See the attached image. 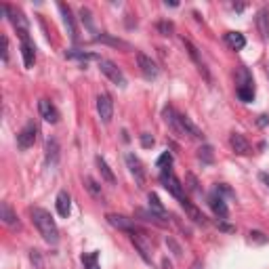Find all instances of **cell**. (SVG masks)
I'll list each match as a JSON object with an SVG mask.
<instances>
[{
  "label": "cell",
  "mask_w": 269,
  "mask_h": 269,
  "mask_svg": "<svg viewBox=\"0 0 269 269\" xmlns=\"http://www.w3.org/2000/svg\"><path fill=\"white\" fill-rule=\"evenodd\" d=\"M29 217H32V221L36 225V229L40 232V236L48 244H57L59 242V229H57V223L55 219L51 217V213L44 211V208H29Z\"/></svg>",
  "instance_id": "cell-1"
},
{
  "label": "cell",
  "mask_w": 269,
  "mask_h": 269,
  "mask_svg": "<svg viewBox=\"0 0 269 269\" xmlns=\"http://www.w3.org/2000/svg\"><path fill=\"white\" fill-rule=\"evenodd\" d=\"M160 183L164 185V189H168V194H173L179 202L185 200V194H183V185L181 181L177 179V175L171 171V166L168 168H162L160 171Z\"/></svg>",
  "instance_id": "cell-2"
},
{
  "label": "cell",
  "mask_w": 269,
  "mask_h": 269,
  "mask_svg": "<svg viewBox=\"0 0 269 269\" xmlns=\"http://www.w3.org/2000/svg\"><path fill=\"white\" fill-rule=\"evenodd\" d=\"M99 69H101V74L107 76L114 84L122 86V88L126 86V76L122 74V69L118 67L114 61H109V59H101V61H99Z\"/></svg>",
  "instance_id": "cell-3"
},
{
  "label": "cell",
  "mask_w": 269,
  "mask_h": 269,
  "mask_svg": "<svg viewBox=\"0 0 269 269\" xmlns=\"http://www.w3.org/2000/svg\"><path fill=\"white\" fill-rule=\"evenodd\" d=\"M6 17L11 19V23H13V27L17 29V34H19V38H21V42H23V40H29V23H27L25 15L19 11V8L8 6V15H6Z\"/></svg>",
  "instance_id": "cell-4"
},
{
  "label": "cell",
  "mask_w": 269,
  "mask_h": 269,
  "mask_svg": "<svg viewBox=\"0 0 269 269\" xmlns=\"http://www.w3.org/2000/svg\"><path fill=\"white\" fill-rule=\"evenodd\" d=\"M36 133H38V128L34 122H27L21 131L17 133V147L19 149H29L34 143H36Z\"/></svg>",
  "instance_id": "cell-5"
},
{
  "label": "cell",
  "mask_w": 269,
  "mask_h": 269,
  "mask_svg": "<svg viewBox=\"0 0 269 269\" xmlns=\"http://www.w3.org/2000/svg\"><path fill=\"white\" fill-rule=\"evenodd\" d=\"M137 63H139V69H141V74L147 78V80H154L160 74V67L156 65V61L152 57H147L145 53H137Z\"/></svg>",
  "instance_id": "cell-6"
},
{
  "label": "cell",
  "mask_w": 269,
  "mask_h": 269,
  "mask_svg": "<svg viewBox=\"0 0 269 269\" xmlns=\"http://www.w3.org/2000/svg\"><path fill=\"white\" fill-rule=\"evenodd\" d=\"M97 112H99V118L105 122V124H109L112 122V116H114V101H112V97L109 95H99L97 97Z\"/></svg>",
  "instance_id": "cell-7"
},
{
  "label": "cell",
  "mask_w": 269,
  "mask_h": 269,
  "mask_svg": "<svg viewBox=\"0 0 269 269\" xmlns=\"http://www.w3.org/2000/svg\"><path fill=\"white\" fill-rule=\"evenodd\" d=\"M126 166H128V171H131V175L135 177L137 185L143 187V183H145V171H143V164L139 162V158L135 154H126Z\"/></svg>",
  "instance_id": "cell-8"
},
{
  "label": "cell",
  "mask_w": 269,
  "mask_h": 269,
  "mask_svg": "<svg viewBox=\"0 0 269 269\" xmlns=\"http://www.w3.org/2000/svg\"><path fill=\"white\" fill-rule=\"evenodd\" d=\"M107 223L116 227V229H122V232L133 234L137 232V225H135V219H128L124 215H107Z\"/></svg>",
  "instance_id": "cell-9"
},
{
  "label": "cell",
  "mask_w": 269,
  "mask_h": 269,
  "mask_svg": "<svg viewBox=\"0 0 269 269\" xmlns=\"http://www.w3.org/2000/svg\"><path fill=\"white\" fill-rule=\"evenodd\" d=\"M131 242L135 244V248L139 251V255H141L147 263H152V257H149V253H152V244L147 242V238L143 234H139V232H133L131 234Z\"/></svg>",
  "instance_id": "cell-10"
},
{
  "label": "cell",
  "mask_w": 269,
  "mask_h": 269,
  "mask_svg": "<svg viewBox=\"0 0 269 269\" xmlns=\"http://www.w3.org/2000/svg\"><path fill=\"white\" fill-rule=\"evenodd\" d=\"M208 206L213 208V213H215L219 219H227V217H229V208H227L223 196L219 194V192H215V194L208 196Z\"/></svg>",
  "instance_id": "cell-11"
},
{
  "label": "cell",
  "mask_w": 269,
  "mask_h": 269,
  "mask_svg": "<svg viewBox=\"0 0 269 269\" xmlns=\"http://www.w3.org/2000/svg\"><path fill=\"white\" fill-rule=\"evenodd\" d=\"M162 116H164L166 124L171 126L179 137H185V133H183V124H181V114H177L173 107H164V109H162Z\"/></svg>",
  "instance_id": "cell-12"
},
{
  "label": "cell",
  "mask_w": 269,
  "mask_h": 269,
  "mask_svg": "<svg viewBox=\"0 0 269 269\" xmlns=\"http://www.w3.org/2000/svg\"><path fill=\"white\" fill-rule=\"evenodd\" d=\"M38 112H40V116L44 118L46 122H51V124H57L59 122V112H57V107L48 101V99H40L38 101Z\"/></svg>",
  "instance_id": "cell-13"
},
{
  "label": "cell",
  "mask_w": 269,
  "mask_h": 269,
  "mask_svg": "<svg viewBox=\"0 0 269 269\" xmlns=\"http://www.w3.org/2000/svg\"><path fill=\"white\" fill-rule=\"evenodd\" d=\"M59 11H61V17H63V25L67 27V34L69 38L76 42L78 40V34H76V23H74V15H72V8H69L67 4H59Z\"/></svg>",
  "instance_id": "cell-14"
},
{
  "label": "cell",
  "mask_w": 269,
  "mask_h": 269,
  "mask_svg": "<svg viewBox=\"0 0 269 269\" xmlns=\"http://www.w3.org/2000/svg\"><path fill=\"white\" fill-rule=\"evenodd\" d=\"M95 42H101V44H109L114 48H122V51H133V46L128 44L122 38H116V36H109V34H99L95 36Z\"/></svg>",
  "instance_id": "cell-15"
},
{
  "label": "cell",
  "mask_w": 269,
  "mask_h": 269,
  "mask_svg": "<svg viewBox=\"0 0 269 269\" xmlns=\"http://www.w3.org/2000/svg\"><path fill=\"white\" fill-rule=\"evenodd\" d=\"M229 145H232L234 152L240 154V156L251 154V143H248L244 139V135H240V133H232V137H229Z\"/></svg>",
  "instance_id": "cell-16"
},
{
  "label": "cell",
  "mask_w": 269,
  "mask_h": 269,
  "mask_svg": "<svg viewBox=\"0 0 269 269\" xmlns=\"http://www.w3.org/2000/svg\"><path fill=\"white\" fill-rule=\"evenodd\" d=\"M137 217H141L143 221H147V223H154V225H166L168 223V219H166V215H160V213H156V211H143V208H137Z\"/></svg>",
  "instance_id": "cell-17"
},
{
  "label": "cell",
  "mask_w": 269,
  "mask_h": 269,
  "mask_svg": "<svg viewBox=\"0 0 269 269\" xmlns=\"http://www.w3.org/2000/svg\"><path fill=\"white\" fill-rule=\"evenodd\" d=\"M257 29L263 40H269V11L267 8H259L257 13Z\"/></svg>",
  "instance_id": "cell-18"
},
{
  "label": "cell",
  "mask_w": 269,
  "mask_h": 269,
  "mask_svg": "<svg viewBox=\"0 0 269 269\" xmlns=\"http://www.w3.org/2000/svg\"><path fill=\"white\" fill-rule=\"evenodd\" d=\"M181 206L185 208V213H187V217L189 219H192V221L194 223H198V225H204L206 223V217L202 215V211H200V208H196L192 202H189L187 200V198H185V200H181Z\"/></svg>",
  "instance_id": "cell-19"
},
{
  "label": "cell",
  "mask_w": 269,
  "mask_h": 269,
  "mask_svg": "<svg viewBox=\"0 0 269 269\" xmlns=\"http://www.w3.org/2000/svg\"><path fill=\"white\" fill-rule=\"evenodd\" d=\"M0 219H2V223L8 225V227H19V221H17V213L13 211L8 202H2L0 204Z\"/></svg>",
  "instance_id": "cell-20"
},
{
  "label": "cell",
  "mask_w": 269,
  "mask_h": 269,
  "mask_svg": "<svg viewBox=\"0 0 269 269\" xmlns=\"http://www.w3.org/2000/svg\"><path fill=\"white\" fill-rule=\"evenodd\" d=\"M55 206H57L59 217H67L69 211H72V198H69V194H67V192H59V194H57Z\"/></svg>",
  "instance_id": "cell-21"
},
{
  "label": "cell",
  "mask_w": 269,
  "mask_h": 269,
  "mask_svg": "<svg viewBox=\"0 0 269 269\" xmlns=\"http://www.w3.org/2000/svg\"><path fill=\"white\" fill-rule=\"evenodd\" d=\"M21 55H23V65L25 67H34L36 63V46L32 40H23L21 42Z\"/></svg>",
  "instance_id": "cell-22"
},
{
  "label": "cell",
  "mask_w": 269,
  "mask_h": 269,
  "mask_svg": "<svg viewBox=\"0 0 269 269\" xmlns=\"http://www.w3.org/2000/svg\"><path fill=\"white\" fill-rule=\"evenodd\" d=\"M225 42H227L229 48H234V51H242V48L246 46V38L240 32H227L225 34Z\"/></svg>",
  "instance_id": "cell-23"
},
{
  "label": "cell",
  "mask_w": 269,
  "mask_h": 269,
  "mask_svg": "<svg viewBox=\"0 0 269 269\" xmlns=\"http://www.w3.org/2000/svg\"><path fill=\"white\" fill-rule=\"evenodd\" d=\"M181 124H183V133H185L187 137H192V139H204V133H202L192 120H189L187 116H181Z\"/></svg>",
  "instance_id": "cell-24"
},
{
  "label": "cell",
  "mask_w": 269,
  "mask_h": 269,
  "mask_svg": "<svg viewBox=\"0 0 269 269\" xmlns=\"http://www.w3.org/2000/svg\"><path fill=\"white\" fill-rule=\"evenodd\" d=\"M65 59H76V61H101V57L95 55V53H86V51H65Z\"/></svg>",
  "instance_id": "cell-25"
},
{
  "label": "cell",
  "mask_w": 269,
  "mask_h": 269,
  "mask_svg": "<svg viewBox=\"0 0 269 269\" xmlns=\"http://www.w3.org/2000/svg\"><path fill=\"white\" fill-rule=\"evenodd\" d=\"M183 44H185V48H187V53H189V57H192L194 59V61H196V65L198 67H200V72L208 78V74H206V69H204V63H202V59H200V55H198V48L192 44V40H187V38H183Z\"/></svg>",
  "instance_id": "cell-26"
},
{
  "label": "cell",
  "mask_w": 269,
  "mask_h": 269,
  "mask_svg": "<svg viewBox=\"0 0 269 269\" xmlns=\"http://www.w3.org/2000/svg\"><path fill=\"white\" fill-rule=\"evenodd\" d=\"M57 160H59V143L51 139V141H46V162L55 164Z\"/></svg>",
  "instance_id": "cell-27"
},
{
  "label": "cell",
  "mask_w": 269,
  "mask_h": 269,
  "mask_svg": "<svg viewBox=\"0 0 269 269\" xmlns=\"http://www.w3.org/2000/svg\"><path fill=\"white\" fill-rule=\"evenodd\" d=\"M97 166H99V171H101V177L105 179L107 183H116V177H114V173H112V168L107 166V162L103 160L101 156H97Z\"/></svg>",
  "instance_id": "cell-28"
},
{
  "label": "cell",
  "mask_w": 269,
  "mask_h": 269,
  "mask_svg": "<svg viewBox=\"0 0 269 269\" xmlns=\"http://www.w3.org/2000/svg\"><path fill=\"white\" fill-rule=\"evenodd\" d=\"M236 93H238V97H240V101H244V103H251L253 99H255V86H253V84L238 86V88H236Z\"/></svg>",
  "instance_id": "cell-29"
},
{
  "label": "cell",
  "mask_w": 269,
  "mask_h": 269,
  "mask_svg": "<svg viewBox=\"0 0 269 269\" xmlns=\"http://www.w3.org/2000/svg\"><path fill=\"white\" fill-rule=\"evenodd\" d=\"M82 265H84V269H101L99 267V253L93 251V253L84 255L82 257Z\"/></svg>",
  "instance_id": "cell-30"
},
{
  "label": "cell",
  "mask_w": 269,
  "mask_h": 269,
  "mask_svg": "<svg viewBox=\"0 0 269 269\" xmlns=\"http://www.w3.org/2000/svg\"><path fill=\"white\" fill-rule=\"evenodd\" d=\"M198 158H200L204 164H213V160H215L213 147H211V145H202L200 149H198Z\"/></svg>",
  "instance_id": "cell-31"
},
{
  "label": "cell",
  "mask_w": 269,
  "mask_h": 269,
  "mask_svg": "<svg viewBox=\"0 0 269 269\" xmlns=\"http://www.w3.org/2000/svg\"><path fill=\"white\" fill-rule=\"evenodd\" d=\"M84 187H86L88 192H91L95 198H99V196H101V185H99V183L95 181L93 177H84Z\"/></svg>",
  "instance_id": "cell-32"
},
{
  "label": "cell",
  "mask_w": 269,
  "mask_h": 269,
  "mask_svg": "<svg viewBox=\"0 0 269 269\" xmlns=\"http://www.w3.org/2000/svg\"><path fill=\"white\" fill-rule=\"evenodd\" d=\"M147 200H149V208H152V211L160 213V215H166L164 206H162V202H160V198H158L156 194H149V196H147Z\"/></svg>",
  "instance_id": "cell-33"
},
{
  "label": "cell",
  "mask_w": 269,
  "mask_h": 269,
  "mask_svg": "<svg viewBox=\"0 0 269 269\" xmlns=\"http://www.w3.org/2000/svg\"><path fill=\"white\" fill-rule=\"evenodd\" d=\"M156 27H158V32H160L162 36H171L175 32V23L173 21H160Z\"/></svg>",
  "instance_id": "cell-34"
},
{
  "label": "cell",
  "mask_w": 269,
  "mask_h": 269,
  "mask_svg": "<svg viewBox=\"0 0 269 269\" xmlns=\"http://www.w3.org/2000/svg\"><path fill=\"white\" fill-rule=\"evenodd\" d=\"M80 19H82V23H86V27L88 29H95V25H93V13L88 11V8H80Z\"/></svg>",
  "instance_id": "cell-35"
},
{
  "label": "cell",
  "mask_w": 269,
  "mask_h": 269,
  "mask_svg": "<svg viewBox=\"0 0 269 269\" xmlns=\"http://www.w3.org/2000/svg\"><path fill=\"white\" fill-rule=\"evenodd\" d=\"M171 164H173V154L171 152H164L160 158H158V166L160 168H168Z\"/></svg>",
  "instance_id": "cell-36"
},
{
  "label": "cell",
  "mask_w": 269,
  "mask_h": 269,
  "mask_svg": "<svg viewBox=\"0 0 269 269\" xmlns=\"http://www.w3.org/2000/svg\"><path fill=\"white\" fill-rule=\"evenodd\" d=\"M166 244L171 246V251H173L175 257H181V246H179V244L173 240V238H166Z\"/></svg>",
  "instance_id": "cell-37"
},
{
  "label": "cell",
  "mask_w": 269,
  "mask_h": 269,
  "mask_svg": "<svg viewBox=\"0 0 269 269\" xmlns=\"http://www.w3.org/2000/svg\"><path fill=\"white\" fill-rule=\"evenodd\" d=\"M0 42H2V61H8V38L6 36H0Z\"/></svg>",
  "instance_id": "cell-38"
},
{
  "label": "cell",
  "mask_w": 269,
  "mask_h": 269,
  "mask_svg": "<svg viewBox=\"0 0 269 269\" xmlns=\"http://www.w3.org/2000/svg\"><path fill=\"white\" fill-rule=\"evenodd\" d=\"M248 236H251V240H255V242H259V244H265V242H267L265 234H261V232H251Z\"/></svg>",
  "instance_id": "cell-39"
},
{
  "label": "cell",
  "mask_w": 269,
  "mask_h": 269,
  "mask_svg": "<svg viewBox=\"0 0 269 269\" xmlns=\"http://www.w3.org/2000/svg\"><path fill=\"white\" fill-rule=\"evenodd\" d=\"M141 145H143V147H152V145H154V137L149 135V133H143V135H141Z\"/></svg>",
  "instance_id": "cell-40"
},
{
  "label": "cell",
  "mask_w": 269,
  "mask_h": 269,
  "mask_svg": "<svg viewBox=\"0 0 269 269\" xmlns=\"http://www.w3.org/2000/svg\"><path fill=\"white\" fill-rule=\"evenodd\" d=\"M29 259H32V263H36L38 269H42V259H40V255H38V251H32Z\"/></svg>",
  "instance_id": "cell-41"
},
{
  "label": "cell",
  "mask_w": 269,
  "mask_h": 269,
  "mask_svg": "<svg viewBox=\"0 0 269 269\" xmlns=\"http://www.w3.org/2000/svg\"><path fill=\"white\" fill-rule=\"evenodd\" d=\"M187 181H189V189H192V192H198V181H196V177H194V175H187Z\"/></svg>",
  "instance_id": "cell-42"
},
{
  "label": "cell",
  "mask_w": 269,
  "mask_h": 269,
  "mask_svg": "<svg viewBox=\"0 0 269 269\" xmlns=\"http://www.w3.org/2000/svg\"><path fill=\"white\" fill-rule=\"evenodd\" d=\"M259 181H261V183L269 189V173H265V171H263V173H259Z\"/></svg>",
  "instance_id": "cell-43"
},
{
  "label": "cell",
  "mask_w": 269,
  "mask_h": 269,
  "mask_svg": "<svg viewBox=\"0 0 269 269\" xmlns=\"http://www.w3.org/2000/svg\"><path fill=\"white\" fill-rule=\"evenodd\" d=\"M259 118H261V120H259V124H261V126H265V124L269 122V116H265V114H263V116H259Z\"/></svg>",
  "instance_id": "cell-44"
},
{
  "label": "cell",
  "mask_w": 269,
  "mask_h": 269,
  "mask_svg": "<svg viewBox=\"0 0 269 269\" xmlns=\"http://www.w3.org/2000/svg\"><path fill=\"white\" fill-rule=\"evenodd\" d=\"M200 267H202V263H200V261H196V263H194V269H200Z\"/></svg>",
  "instance_id": "cell-45"
},
{
  "label": "cell",
  "mask_w": 269,
  "mask_h": 269,
  "mask_svg": "<svg viewBox=\"0 0 269 269\" xmlns=\"http://www.w3.org/2000/svg\"><path fill=\"white\" fill-rule=\"evenodd\" d=\"M267 76H269V65H267Z\"/></svg>",
  "instance_id": "cell-46"
}]
</instances>
